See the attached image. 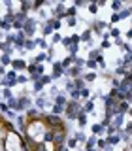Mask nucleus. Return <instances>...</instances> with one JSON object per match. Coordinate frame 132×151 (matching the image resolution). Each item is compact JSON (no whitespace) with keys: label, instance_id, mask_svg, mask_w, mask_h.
Returning a JSON list of instances; mask_svg holds the SVG:
<instances>
[{"label":"nucleus","instance_id":"nucleus-43","mask_svg":"<svg viewBox=\"0 0 132 151\" xmlns=\"http://www.w3.org/2000/svg\"><path fill=\"white\" fill-rule=\"evenodd\" d=\"M125 132H128V134L132 136V121H130V123H128V125H126V127H125Z\"/></svg>","mask_w":132,"mask_h":151},{"label":"nucleus","instance_id":"nucleus-26","mask_svg":"<svg viewBox=\"0 0 132 151\" xmlns=\"http://www.w3.org/2000/svg\"><path fill=\"white\" fill-rule=\"evenodd\" d=\"M51 25H53L55 30H59V28L62 27V21H60V19H57V17H51Z\"/></svg>","mask_w":132,"mask_h":151},{"label":"nucleus","instance_id":"nucleus-2","mask_svg":"<svg viewBox=\"0 0 132 151\" xmlns=\"http://www.w3.org/2000/svg\"><path fill=\"white\" fill-rule=\"evenodd\" d=\"M17 78H19V74L15 72V70H9V72L2 78V85H4L6 89L15 87V85H17Z\"/></svg>","mask_w":132,"mask_h":151},{"label":"nucleus","instance_id":"nucleus-12","mask_svg":"<svg viewBox=\"0 0 132 151\" xmlns=\"http://www.w3.org/2000/svg\"><path fill=\"white\" fill-rule=\"evenodd\" d=\"M36 45L38 47H40V49H47V51H49L51 49V47H49V44H47V42H45V38H36Z\"/></svg>","mask_w":132,"mask_h":151},{"label":"nucleus","instance_id":"nucleus-24","mask_svg":"<svg viewBox=\"0 0 132 151\" xmlns=\"http://www.w3.org/2000/svg\"><path fill=\"white\" fill-rule=\"evenodd\" d=\"M130 15H132V9H130V8H125L123 12H119V17H121V19H128Z\"/></svg>","mask_w":132,"mask_h":151},{"label":"nucleus","instance_id":"nucleus-40","mask_svg":"<svg viewBox=\"0 0 132 151\" xmlns=\"http://www.w3.org/2000/svg\"><path fill=\"white\" fill-rule=\"evenodd\" d=\"M96 63H98V66H100V68H106V63H104V57H102V55L96 59Z\"/></svg>","mask_w":132,"mask_h":151},{"label":"nucleus","instance_id":"nucleus-18","mask_svg":"<svg viewBox=\"0 0 132 151\" xmlns=\"http://www.w3.org/2000/svg\"><path fill=\"white\" fill-rule=\"evenodd\" d=\"M2 98H4V102H8L9 98H13V93H11V89H6V87H4V91H2Z\"/></svg>","mask_w":132,"mask_h":151},{"label":"nucleus","instance_id":"nucleus-35","mask_svg":"<svg viewBox=\"0 0 132 151\" xmlns=\"http://www.w3.org/2000/svg\"><path fill=\"white\" fill-rule=\"evenodd\" d=\"M51 81H53V76H42V83L44 85H49Z\"/></svg>","mask_w":132,"mask_h":151},{"label":"nucleus","instance_id":"nucleus-23","mask_svg":"<svg viewBox=\"0 0 132 151\" xmlns=\"http://www.w3.org/2000/svg\"><path fill=\"white\" fill-rule=\"evenodd\" d=\"M83 79L87 83H91V81H94V79H96V74L94 72H87V74H83Z\"/></svg>","mask_w":132,"mask_h":151},{"label":"nucleus","instance_id":"nucleus-19","mask_svg":"<svg viewBox=\"0 0 132 151\" xmlns=\"http://www.w3.org/2000/svg\"><path fill=\"white\" fill-rule=\"evenodd\" d=\"M32 85H34V93H42V91H44V87H45V85L42 83V78L38 79V81H34Z\"/></svg>","mask_w":132,"mask_h":151},{"label":"nucleus","instance_id":"nucleus-6","mask_svg":"<svg viewBox=\"0 0 132 151\" xmlns=\"http://www.w3.org/2000/svg\"><path fill=\"white\" fill-rule=\"evenodd\" d=\"M32 104V100H30V96L28 94H21L19 96V108H17V111H23V110H27L28 106Z\"/></svg>","mask_w":132,"mask_h":151},{"label":"nucleus","instance_id":"nucleus-25","mask_svg":"<svg viewBox=\"0 0 132 151\" xmlns=\"http://www.w3.org/2000/svg\"><path fill=\"white\" fill-rule=\"evenodd\" d=\"M36 40H27V44H25V49L27 51H32V49H36Z\"/></svg>","mask_w":132,"mask_h":151},{"label":"nucleus","instance_id":"nucleus-16","mask_svg":"<svg viewBox=\"0 0 132 151\" xmlns=\"http://www.w3.org/2000/svg\"><path fill=\"white\" fill-rule=\"evenodd\" d=\"M111 8H113V13H119V12H123V2L121 0H115V2H111Z\"/></svg>","mask_w":132,"mask_h":151},{"label":"nucleus","instance_id":"nucleus-30","mask_svg":"<svg viewBox=\"0 0 132 151\" xmlns=\"http://www.w3.org/2000/svg\"><path fill=\"white\" fill-rule=\"evenodd\" d=\"M96 66H98V63H96V60H89V59H87V66H85L87 70H94Z\"/></svg>","mask_w":132,"mask_h":151},{"label":"nucleus","instance_id":"nucleus-1","mask_svg":"<svg viewBox=\"0 0 132 151\" xmlns=\"http://www.w3.org/2000/svg\"><path fill=\"white\" fill-rule=\"evenodd\" d=\"M81 111H83V106H81L79 102H75V100H70V102H68V106H66V117H68L70 121L77 119Z\"/></svg>","mask_w":132,"mask_h":151},{"label":"nucleus","instance_id":"nucleus-50","mask_svg":"<svg viewBox=\"0 0 132 151\" xmlns=\"http://www.w3.org/2000/svg\"><path fill=\"white\" fill-rule=\"evenodd\" d=\"M130 9H132V6H130Z\"/></svg>","mask_w":132,"mask_h":151},{"label":"nucleus","instance_id":"nucleus-29","mask_svg":"<svg viewBox=\"0 0 132 151\" xmlns=\"http://www.w3.org/2000/svg\"><path fill=\"white\" fill-rule=\"evenodd\" d=\"M0 110H2L4 115H8V113L11 111V110H9V106H8V102H2V104H0Z\"/></svg>","mask_w":132,"mask_h":151},{"label":"nucleus","instance_id":"nucleus-9","mask_svg":"<svg viewBox=\"0 0 132 151\" xmlns=\"http://www.w3.org/2000/svg\"><path fill=\"white\" fill-rule=\"evenodd\" d=\"M83 111H85V113L94 111V98H89V100H85V104H83Z\"/></svg>","mask_w":132,"mask_h":151},{"label":"nucleus","instance_id":"nucleus-41","mask_svg":"<svg viewBox=\"0 0 132 151\" xmlns=\"http://www.w3.org/2000/svg\"><path fill=\"white\" fill-rule=\"evenodd\" d=\"M119 21H121L119 13H113V15H111V23H119Z\"/></svg>","mask_w":132,"mask_h":151},{"label":"nucleus","instance_id":"nucleus-22","mask_svg":"<svg viewBox=\"0 0 132 151\" xmlns=\"http://www.w3.org/2000/svg\"><path fill=\"white\" fill-rule=\"evenodd\" d=\"M98 57H100V49H93V51H89V57H87V59L89 60H96Z\"/></svg>","mask_w":132,"mask_h":151},{"label":"nucleus","instance_id":"nucleus-28","mask_svg":"<svg viewBox=\"0 0 132 151\" xmlns=\"http://www.w3.org/2000/svg\"><path fill=\"white\" fill-rule=\"evenodd\" d=\"M11 63H13V60L9 59V55H2V68H6V66L11 64Z\"/></svg>","mask_w":132,"mask_h":151},{"label":"nucleus","instance_id":"nucleus-49","mask_svg":"<svg viewBox=\"0 0 132 151\" xmlns=\"http://www.w3.org/2000/svg\"><path fill=\"white\" fill-rule=\"evenodd\" d=\"M130 147H132V140H130Z\"/></svg>","mask_w":132,"mask_h":151},{"label":"nucleus","instance_id":"nucleus-39","mask_svg":"<svg viewBox=\"0 0 132 151\" xmlns=\"http://www.w3.org/2000/svg\"><path fill=\"white\" fill-rule=\"evenodd\" d=\"M28 79H30V78H27V76H19V78H17V83H21V85H25V83L28 81Z\"/></svg>","mask_w":132,"mask_h":151},{"label":"nucleus","instance_id":"nucleus-4","mask_svg":"<svg viewBox=\"0 0 132 151\" xmlns=\"http://www.w3.org/2000/svg\"><path fill=\"white\" fill-rule=\"evenodd\" d=\"M53 81L55 79H59V78H62V76H66V70H64V66L60 64V60L59 63H53Z\"/></svg>","mask_w":132,"mask_h":151},{"label":"nucleus","instance_id":"nucleus-7","mask_svg":"<svg viewBox=\"0 0 132 151\" xmlns=\"http://www.w3.org/2000/svg\"><path fill=\"white\" fill-rule=\"evenodd\" d=\"M111 125L115 127V129H125V115H123V113H117L115 117H113V121H111Z\"/></svg>","mask_w":132,"mask_h":151},{"label":"nucleus","instance_id":"nucleus-5","mask_svg":"<svg viewBox=\"0 0 132 151\" xmlns=\"http://www.w3.org/2000/svg\"><path fill=\"white\" fill-rule=\"evenodd\" d=\"M28 68V63L25 59H13L11 63V70H15V72H21V70H27Z\"/></svg>","mask_w":132,"mask_h":151},{"label":"nucleus","instance_id":"nucleus-46","mask_svg":"<svg viewBox=\"0 0 132 151\" xmlns=\"http://www.w3.org/2000/svg\"><path fill=\"white\" fill-rule=\"evenodd\" d=\"M104 151H113V145H106V147H104Z\"/></svg>","mask_w":132,"mask_h":151},{"label":"nucleus","instance_id":"nucleus-34","mask_svg":"<svg viewBox=\"0 0 132 151\" xmlns=\"http://www.w3.org/2000/svg\"><path fill=\"white\" fill-rule=\"evenodd\" d=\"M89 12H91V13H98V4H94V2H91V4H89Z\"/></svg>","mask_w":132,"mask_h":151},{"label":"nucleus","instance_id":"nucleus-42","mask_svg":"<svg viewBox=\"0 0 132 151\" xmlns=\"http://www.w3.org/2000/svg\"><path fill=\"white\" fill-rule=\"evenodd\" d=\"M75 8H81V6H89V4H85L83 0H75V4H74Z\"/></svg>","mask_w":132,"mask_h":151},{"label":"nucleus","instance_id":"nucleus-48","mask_svg":"<svg viewBox=\"0 0 132 151\" xmlns=\"http://www.w3.org/2000/svg\"><path fill=\"white\" fill-rule=\"evenodd\" d=\"M60 151H70V149H68V147H62V149H60Z\"/></svg>","mask_w":132,"mask_h":151},{"label":"nucleus","instance_id":"nucleus-8","mask_svg":"<svg viewBox=\"0 0 132 151\" xmlns=\"http://www.w3.org/2000/svg\"><path fill=\"white\" fill-rule=\"evenodd\" d=\"M98 145V136L96 134H91L87 138V144H85V149H94Z\"/></svg>","mask_w":132,"mask_h":151},{"label":"nucleus","instance_id":"nucleus-44","mask_svg":"<svg viewBox=\"0 0 132 151\" xmlns=\"http://www.w3.org/2000/svg\"><path fill=\"white\" fill-rule=\"evenodd\" d=\"M115 45H119V47H123V45H125V42H123L121 38H117V40H115Z\"/></svg>","mask_w":132,"mask_h":151},{"label":"nucleus","instance_id":"nucleus-32","mask_svg":"<svg viewBox=\"0 0 132 151\" xmlns=\"http://www.w3.org/2000/svg\"><path fill=\"white\" fill-rule=\"evenodd\" d=\"M110 34H111V36H113V38H115V40H117V38L121 36V30H119V28H117V27H113L111 30H110Z\"/></svg>","mask_w":132,"mask_h":151},{"label":"nucleus","instance_id":"nucleus-20","mask_svg":"<svg viewBox=\"0 0 132 151\" xmlns=\"http://www.w3.org/2000/svg\"><path fill=\"white\" fill-rule=\"evenodd\" d=\"M79 98H81V91L74 89V91L70 93V100H75V102H79Z\"/></svg>","mask_w":132,"mask_h":151},{"label":"nucleus","instance_id":"nucleus-33","mask_svg":"<svg viewBox=\"0 0 132 151\" xmlns=\"http://www.w3.org/2000/svg\"><path fill=\"white\" fill-rule=\"evenodd\" d=\"M77 51H79V45H72V47L68 49V53L72 55V57H77Z\"/></svg>","mask_w":132,"mask_h":151},{"label":"nucleus","instance_id":"nucleus-15","mask_svg":"<svg viewBox=\"0 0 132 151\" xmlns=\"http://www.w3.org/2000/svg\"><path fill=\"white\" fill-rule=\"evenodd\" d=\"M15 121H17V127H19L21 130H27V125H25V123H27V117H25V115H19Z\"/></svg>","mask_w":132,"mask_h":151},{"label":"nucleus","instance_id":"nucleus-21","mask_svg":"<svg viewBox=\"0 0 132 151\" xmlns=\"http://www.w3.org/2000/svg\"><path fill=\"white\" fill-rule=\"evenodd\" d=\"M74 138L77 140V142H85V144H87V138H89V136H85L81 130H77V132H75V134H74Z\"/></svg>","mask_w":132,"mask_h":151},{"label":"nucleus","instance_id":"nucleus-38","mask_svg":"<svg viewBox=\"0 0 132 151\" xmlns=\"http://www.w3.org/2000/svg\"><path fill=\"white\" fill-rule=\"evenodd\" d=\"M110 47H111V42H110V40H102L100 49H110Z\"/></svg>","mask_w":132,"mask_h":151},{"label":"nucleus","instance_id":"nucleus-37","mask_svg":"<svg viewBox=\"0 0 132 151\" xmlns=\"http://www.w3.org/2000/svg\"><path fill=\"white\" fill-rule=\"evenodd\" d=\"M62 40H64V38L60 36L59 32H55V34H53V40H51V42H53V44H59V42H62Z\"/></svg>","mask_w":132,"mask_h":151},{"label":"nucleus","instance_id":"nucleus-13","mask_svg":"<svg viewBox=\"0 0 132 151\" xmlns=\"http://www.w3.org/2000/svg\"><path fill=\"white\" fill-rule=\"evenodd\" d=\"M45 106H47V98L44 96V94H40V96L36 98V108H40V110H44Z\"/></svg>","mask_w":132,"mask_h":151},{"label":"nucleus","instance_id":"nucleus-11","mask_svg":"<svg viewBox=\"0 0 132 151\" xmlns=\"http://www.w3.org/2000/svg\"><path fill=\"white\" fill-rule=\"evenodd\" d=\"M91 40H93V28H87V30H83L81 42H87V44H91Z\"/></svg>","mask_w":132,"mask_h":151},{"label":"nucleus","instance_id":"nucleus-10","mask_svg":"<svg viewBox=\"0 0 132 151\" xmlns=\"http://www.w3.org/2000/svg\"><path fill=\"white\" fill-rule=\"evenodd\" d=\"M104 132H106V129H104L102 123H96V125H93V134H96V136H104Z\"/></svg>","mask_w":132,"mask_h":151},{"label":"nucleus","instance_id":"nucleus-45","mask_svg":"<svg viewBox=\"0 0 132 151\" xmlns=\"http://www.w3.org/2000/svg\"><path fill=\"white\" fill-rule=\"evenodd\" d=\"M126 38H128V40H132V28H130L128 32H126Z\"/></svg>","mask_w":132,"mask_h":151},{"label":"nucleus","instance_id":"nucleus-14","mask_svg":"<svg viewBox=\"0 0 132 151\" xmlns=\"http://www.w3.org/2000/svg\"><path fill=\"white\" fill-rule=\"evenodd\" d=\"M51 113H53V115H62V113H66V108H64V106H57V104H53V110H51Z\"/></svg>","mask_w":132,"mask_h":151},{"label":"nucleus","instance_id":"nucleus-36","mask_svg":"<svg viewBox=\"0 0 132 151\" xmlns=\"http://www.w3.org/2000/svg\"><path fill=\"white\" fill-rule=\"evenodd\" d=\"M66 25H68V27H75V25H77V19H75V17H68V19H66Z\"/></svg>","mask_w":132,"mask_h":151},{"label":"nucleus","instance_id":"nucleus-3","mask_svg":"<svg viewBox=\"0 0 132 151\" xmlns=\"http://www.w3.org/2000/svg\"><path fill=\"white\" fill-rule=\"evenodd\" d=\"M36 25H38L36 19L34 17H28V21L25 23V27H23V30H25V34H27L28 40H32V38H34V34H36Z\"/></svg>","mask_w":132,"mask_h":151},{"label":"nucleus","instance_id":"nucleus-17","mask_svg":"<svg viewBox=\"0 0 132 151\" xmlns=\"http://www.w3.org/2000/svg\"><path fill=\"white\" fill-rule=\"evenodd\" d=\"M77 123H79V127H81V129H83L85 125H87V113H85V111H81V113H79V117H77Z\"/></svg>","mask_w":132,"mask_h":151},{"label":"nucleus","instance_id":"nucleus-27","mask_svg":"<svg viewBox=\"0 0 132 151\" xmlns=\"http://www.w3.org/2000/svg\"><path fill=\"white\" fill-rule=\"evenodd\" d=\"M77 144H79V142L75 140V138H68V142H66V145H68V149H75V147H77Z\"/></svg>","mask_w":132,"mask_h":151},{"label":"nucleus","instance_id":"nucleus-31","mask_svg":"<svg viewBox=\"0 0 132 151\" xmlns=\"http://www.w3.org/2000/svg\"><path fill=\"white\" fill-rule=\"evenodd\" d=\"M89 96H91V89H89V87H85L83 91H81V98H85V100H89Z\"/></svg>","mask_w":132,"mask_h":151},{"label":"nucleus","instance_id":"nucleus-47","mask_svg":"<svg viewBox=\"0 0 132 151\" xmlns=\"http://www.w3.org/2000/svg\"><path fill=\"white\" fill-rule=\"evenodd\" d=\"M85 151H98V149H96V147H94V149H85Z\"/></svg>","mask_w":132,"mask_h":151}]
</instances>
